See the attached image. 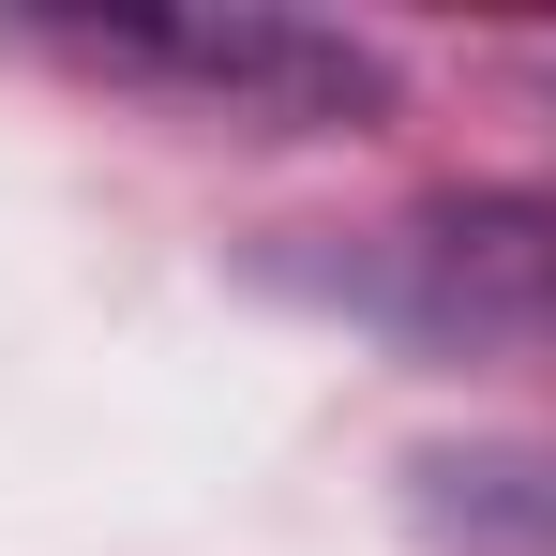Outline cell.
<instances>
[{
    "mask_svg": "<svg viewBox=\"0 0 556 556\" xmlns=\"http://www.w3.org/2000/svg\"><path fill=\"white\" fill-rule=\"evenodd\" d=\"M91 46L211 91L226 121H376L391 105V61L376 46L316 30V15H271V0H226V15H105Z\"/></svg>",
    "mask_w": 556,
    "mask_h": 556,
    "instance_id": "1",
    "label": "cell"
},
{
    "mask_svg": "<svg viewBox=\"0 0 556 556\" xmlns=\"http://www.w3.org/2000/svg\"><path fill=\"white\" fill-rule=\"evenodd\" d=\"M406 286L437 331H556V195H481L406 241Z\"/></svg>",
    "mask_w": 556,
    "mask_h": 556,
    "instance_id": "2",
    "label": "cell"
}]
</instances>
